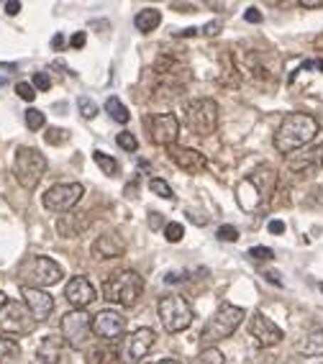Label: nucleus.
I'll list each match as a JSON object with an SVG mask.
<instances>
[{
	"label": "nucleus",
	"instance_id": "14",
	"mask_svg": "<svg viewBox=\"0 0 323 364\" xmlns=\"http://www.w3.org/2000/svg\"><path fill=\"white\" fill-rule=\"evenodd\" d=\"M126 328V318L116 311H100L97 316H92V333L97 338L105 341H116Z\"/></svg>",
	"mask_w": 323,
	"mask_h": 364
},
{
	"label": "nucleus",
	"instance_id": "30",
	"mask_svg": "<svg viewBox=\"0 0 323 364\" xmlns=\"http://www.w3.org/2000/svg\"><path fill=\"white\" fill-rule=\"evenodd\" d=\"M149 190H152L154 196L164 198V200H172V198H175V193H172V188H169V185H167V182H164V180H159V177H154V180L149 182Z\"/></svg>",
	"mask_w": 323,
	"mask_h": 364
},
{
	"label": "nucleus",
	"instance_id": "21",
	"mask_svg": "<svg viewBox=\"0 0 323 364\" xmlns=\"http://www.w3.org/2000/svg\"><path fill=\"white\" fill-rule=\"evenodd\" d=\"M90 213H70V215H62L57 223V231L65 239H75V236H80L85 231V228L90 226Z\"/></svg>",
	"mask_w": 323,
	"mask_h": 364
},
{
	"label": "nucleus",
	"instance_id": "50",
	"mask_svg": "<svg viewBox=\"0 0 323 364\" xmlns=\"http://www.w3.org/2000/svg\"><path fill=\"white\" fill-rule=\"evenodd\" d=\"M152 364H180L177 359H162V362H152Z\"/></svg>",
	"mask_w": 323,
	"mask_h": 364
},
{
	"label": "nucleus",
	"instance_id": "8",
	"mask_svg": "<svg viewBox=\"0 0 323 364\" xmlns=\"http://www.w3.org/2000/svg\"><path fill=\"white\" fill-rule=\"evenodd\" d=\"M154 341H157V336L152 328H147V326H144V328H136V331H131L129 336L121 341V346H118V351H116V359L121 364H139L149 351L154 349Z\"/></svg>",
	"mask_w": 323,
	"mask_h": 364
},
{
	"label": "nucleus",
	"instance_id": "12",
	"mask_svg": "<svg viewBox=\"0 0 323 364\" xmlns=\"http://www.w3.org/2000/svg\"><path fill=\"white\" fill-rule=\"evenodd\" d=\"M149 126H152V141L159 146H175L180 136V118L175 113H157Z\"/></svg>",
	"mask_w": 323,
	"mask_h": 364
},
{
	"label": "nucleus",
	"instance_id": "40",
	"mask_svg": "<svg viewBox=\"0 0 323 364\" xmlns=\"http://www.w3.org/2000/svg\"><path fill=\"white\" fill-rule=\"evenodd\" d=\"M85 44H88V33H85V31H78V33H75V36L70 39V46H72V49H83Z\"/></svg>",
	"mask_w": 323,
	"mask_h": 364
},
{
	"label": "nucleus",
	"instance_id": "45",
	"mask_svg": "<svg viewBox=\"0 0 323 364\" xmlns=\"http://www.w3.org/2000/svg\"><path fill=\"white\" fill-rule=\"evenodd\" d=\"M300 8H323V0H300Z\"/></svg>",
	"mask_w": 323,
	"mask_h": 364
},
{
	"label": "nucleus",
	"instance_id": "36",
	"mask_svg": "<svg viewBox=\"0 0 323 364\" xmlns=\"http://www.w3.org/2000/svg\"><path fill=\"white\" fill-rule=\"evenodd\" d=\"M249 257L259 262H270V259H275V252H272L270 247H252L249 249Z\"/></svg>",
	"mask_w": 323,
	"mask_h": 364
},
{
	"label": "nucleus",
	"instance_id": "43",
	"mask_svg": "<svg viewBox=\"0 0 323 364\" xmlns=\"http://www.w3.org/2000/svg\"><path fill=\"white\" fill-rule=\"evenodd\" d=\"M18 11H21V3H16V0L6 3V14H8V16H18Z\"/></svg>",
	"mask_w": 323,
	"mask_h": 364
},
{
	"label": "nucleus",
	"instance_id": "35",
	"mask_svg": "<svg viewBox=\"0 0 323 364\" xmlns=\"http://www.w3.org/2000/svg\"><path fill=\"white\" fill-rule=\"evenodd\" d=\"M78 108H80V113H83V118H88V121L97 116V105L92 103L90 98H80L78 100Z\"/></svg>",
	"mask_w": 323,
	"mask_h": 364
},
{
	"label": "nucleus",
	"instance_id": "44",
	"mask_svg": "<svg viewBox=\"0 0 323 364\" xmlns=\"http://www.w3.org/2000/svg\"><path fill=\"white\" fill-rule=\"evenodd\" d=\"M270 234H285L282 221H270Z\"/></svg>",
	"mask_w": 323,
	"mask_h": 364
},
{
	"label": "nucleus",
	"instance_id": "42",
	"mask_svg": "<svg viewBox=\"0 0 323 364\" xmlns=\"http://www.w3.org/2000/svg\"><path fill=\"white\" fill-rule=\"evenodd\" d=\"M218 28H221L218 21H211V23H208V26H203L201 31L206 33V36H216V33H218Z\"/></svg>",
	"mask_w": 323,
	"mask_h": 364
},
{
	"label": "nucleus",
	"instance_id": "3",
	"mask_svg": "<svg viewBox=\"0 0 323 364\" xmlns=\"http://www.w3.org/2000/svg\"><path fill=\"white\" fill-rule=\"evenodd\" d=\"M100 293H103V300H108V303L131 308L142 298L144 280L142 274L134 272V269H123V272L110 274L108 280L103 282V287H100Z\"/></svg>",
	"mask_w": 323,
	"mask_h": 364
},
{
	"label": "nucleus",
	"instance_id": "24",
	"mask_svg": "<svg viewBox=\"0 0 323 364\" xmlns=\"http://www.w3.org/2000/svg\"><path fill=\"white\" fill-rule=\"evenodd\" d=\"M297 354H303V357H323V328L310 331L308 336L297 344Z\"/></svg>",
	"mask_w": 323,
	"mask_h": 364
},
{
	"label": "nucleus",
	"instance_id": "48",
	"mask_svg": "<svg viewBox=\"0 0 323 364\" xmlns=\"http://www.w3.org/2000/svg\"><path fill=\"white\" fill-rule=\"evenodd\" d=\"M52 46H54V49H62V46H65V36H62V33H57V36L52 39Z\"/></svg>",
	"mask_w": 323,
	"mask_h": 364
},
{
	"label": "nucleus",
	"instance_id": "46",
	"mask_svg": "<svg viewBox=\"0 0 323 364\" xmlns=\"http://www.w3.org/2000/svg\"><path fill=\"white\" fill-rule=\"evenodd\" d=\"M185 280V274H177V272H169L167 277H164V282H169V285H175V282Z\"/></svg>",
	"mask_w": 323,
	"mask_h": 364
},
{
	"label": "nucleus",
	"instance_id": "15",
	"mask_svg": "<svg viewBox=\"0 0 323 364\" xmlns=\"http://www.w3.org/2000/svg\"><path fill=\"white\" fill-rule=\"evenodd\" d=\"M65 298H67V303L75 308V311H85V308L90 306L92 300L97 298V293H95V287L90 285V280H88V277L78 274V277H72V280L67 282Z\"/></svg>",
	"mask_w": 323,
	"mask_h": 364
},
{
	"label": "nucleus",
	"instance_id": "10",
	"mask_svg": "<svg viewBox=\"0 0 323 364\" xmlns=\"http://www.w3.org/2000/svg\"><path fill=\"white\" fill-rule=\"evenodd\" d=\"M59 331H62V338L67 341V346L80 349L92 333V318L85 311H70L59 321Z\"/></svg>",
	"mask_w": 323,
	"mask_h": 364
},
{
	"label": "nucleus",
	"instance_id": "20",
	"mask_svg": "<svg viewBox=\"0 0 323 364\" xmlns=\"http://www.w3.org/2000/svg\"><path fill=\"white\" fill-rule=\"evenodd\" d=\"M249 180L254 182V188L259 190V196L265 198V203L272 200V196H275V190H277V172L270 167V164H265V167H257L249 175Z\"/></svg>",
	"mask_w": 323,
	"mask_h": 364
},
{
	"label": "nucleus",
	"instance_id": "17",
	"mask_svg": "<svg viewBox=\"0 0 323 364\" xmlns=\"http://www.w3.org/2000/svg\"><path fill=\"white\" fill-rule=\"evenodd\" d=\"M169 159L188 175H201L208 167V159L203 151L190 149V146H169Z\"/></svg>",
	"mask_w": 323,
	"mask_h": 364
},
{
	"label": "nucleus",
	"instance_id": "52",
	"mask_svg": "<svg viewBox=\"0 0 323 364\" xmlns=\"http://www.w3.org/2000/svg\"><path fill=\"white\" fill-rule=\"evenodd\" d=\"M287 364H303V362H297V359H292V362H287Z\"/></svg>",
	"mask_w": 323,
	"mask_h": 364
},
{
	"label": "nucleus",
	"instance_id": "32",
	"mask_svg": "<svg viewBox=\"0 0 323 364\" xmlns=\"http://www.w3.org/2000/svg\"><path fill=\"white\" fill-rule=\"evenodd\" d=\"M44 139H46V144H52V146H57V144H65L67 139H70V131L67 129H46V134H44Z\"/></svg>",
	"mask_w": 323,
	"mask_h": 364
},
{
	"label": "nucleus",
	"instance_id": "23",
	"mask_svg": "<svg viewBox=\"0 0 323 364\" xmlns=\"http://www.w3.org/2000/svg\"><path fill=\"white\" fill-rule=\"evenodd\" d=\"M36 359L41 364H59L62 359V338L57 336H44L39 349H36Z\"/></svg>",
	"mask_w": 323,
	"mask_h": 364
},
{
	"label": "nucleus",
	"instance_id": "6",
	"mask_svg": "<svg viewBox=\"0 0 323 364\" xmlns=\"http://www.w3.org/2000/svg\"><path fill=\"white\" fill-rule=\"evenodd\" d=\"M14 175L21 188L33 190L46 175V156L33 146H18L14 156Z\"/></svg>",
	"mask_w": 323,
	"mask_h": 364
},
{
	"label": "nucleus",
	"instance_id": "26",
	"mask_svg": "<svg viewBox=\"0 0 323 364\" xmlns=\"http://www.w3.org/2000/svg\"><path fill=\"white\" fill-rule=\"evenodd\" d=\"M105 113H108L116 124H129V118H131V113H129V108L121 103L118 98H108L105 100Z\"/></svg>",
	"mask_w": 323,
	"mask_h": 364
},
{
	"label": "nucleus",
	"instance_id": "51",
	"mask_svg": "<svg viewBox=\"0 0 323 364\" xmlns=\"http://www.w3.org/2000/svg\"><path fill=\"white\" fill-rule=\"evenodd\" d=\"M6 300H8V295H6V293H0V308L6 306Z\"/></svg>",
	"mask_w": 323,
	"mask_h": 364
},
{
	"label": "nucleus",
	"instance_id": "41",
	"mask_svg": "<svg viewBox=\"0 0 323 364\" xmlns=\"http://www.w3.org/2000/svg\"><path fill=\"white\" fill-rule=\"evenodd\" d=\"M244 21L246 23H259V21H262V14H259L257 8H249V11L244 14Z\"/></svg>",
	"mask_w": 323,
	"mask_h": 364
},
{
	"label": "nucleus",
	"instance_id": "5",
	"mask_svg": "<svg viewBox=\"0 0 323 364\" xmlns=\"http://www.w3.org/2000/svg\"><path fill=\"white\" fill-rule=\"evenodd\" d=\"M157 313H159L162 326H164L169 333L188 331L190 323H193V318H195V313H193V308H190V303L177 293L162 295L159 303H157Z\"/></svg>",
	"mask_w": 323,
	"mask_h": 364
},
{
	"label": "nucleus",
	"instance_id": "38",
	"mask_svg": "<svg viewBox=\"0 0 323 364\" xmlns=\"http://www.w3.org/2000/svg\"><path fill=\"white\" fill-rule=\"evenodd\" d=\"M216 236H218L221 241H228V244H231V241L239 239V228L236 226H221L218 231H216Z\"/></svg>",
	"mask_w": 323,
	"mask_h": 364
},
{
	"label": "nucleus",
	"instance_id": "18",
	"mask_svg": "<svg viewBox=\"0 0 323 364\" xmlns=\"http://www.w3.org/2000/svg\"><path fill=\"white\" fill-rule=\"evenodd\" d=\"M249 331L257 338V344H262V346H275L285 338L282 328L272 318H267L265 313H257V316H254L252 323H249Z\"/></svg>",
	"mask_w": 323,
	"mask_h": 364
},
{
	"label": "nucleus",
	"instance_id": "4",
	"mask_svg": "<svg viewBox=\"0 0 323 364\" xmlns=\"http://www.w3.org/2000/svg\"><path fill=\"white\" fill-rule=\"evenodd\" d=\"M244 321V308L231 306V303H223L218 311L211 316V321L206 323V328L201 331V344L216 346L223 338L233 336V331L241 326Z\"/></svg>",
	"mask_w": 323,
	"mask_h": 364
},
{
	"label": "nucleus",
	"instance_id": "27",
	"mask_svg": "<svg viewBox=\"0 0 323 364\" xmlns=\"http://www.w3.org/2000/svg\"><path fill=\"white\" fill-rule=\"evenodd\" d=\"M18 354H21L18 341L3 333V336H0V362H11V359H16Z\"/></svg>",
	"mask_w": 323,
	"mask_h": 364
},
{
	"label": "nucleus",
	"instance_id": "1",
	"mask_svg": "<svg viewBox=\"0 0 323 364\" xmlns=\"http://www.w3.org/2000/svg\"><path fill=\"white\" fill-rule=\"evenodd\" d=\"M316 134H318V121L310 113H290V116H285L277 134H275V149L280 154L300 151L305 144H310L316 139Z\"/></svg>",
	"mask_w": 323,
	"mask_h": 364
},
{
	"label": "nucleus",
	"instance_id": "53",
	"mask_svg": "<svg viewBox=\"0 0 323 364\" xmlns=\"http://www.w3.org/2000/svg\"><path fill=\"white\" fill-rule=\"evenodd\" d=\"M321 290H323V285H321Z\"/></svg>",
	"mask_w": 323,
	"mask_h": 364
},
{
	"label": "nucleus",
	"instance_id": "22",
	"mask_svg": "<svg viewBox=\"0 0 323 364\" xmlns=\"http://www.w3.org/2000/svg\"><path fill=\"white\" fill-rule=\"evenodd\" d=\"M236 203L241 205V210H257L265 205V198L259 196V190L254 188V182L246 177V180L239 182V188H236Z\"/></svg>",
	"mask_w": 323,
	"mask_h": 364
},
{
	"label": "nucleus",
	"instance_id": "11",
	"mask_svg": "<svg viewBox=\"0 0 323 364\" xmlns=\"http://www.w3.org/2000/svg\"><path fill=\"white\" fill-rule=\"evenodd\" d=\"M36 321L31 318V313L23 303L18 300H6V306L0 308V331L11 336V333H28Z\"/></svg>",
	"mask_w": 323,
	"mask_h": 364
},
{
	"label": "nucleus",
	"instance_id": "7",
	"mask_svg": "<svg viewBox=\"0 0 323 364\" xmlns=\"http://www.w3.org/2000/svg\"><path fill=\"white\" fill-rule=\"evenodd\" d=\"M62 267L49 257H28L23 264L18 267L21 287H49L54 282L62 280Z\"/></svg>",
	"mask_w": 323,
	"mask_h": 364
},
{
	"label": "nucleus",
	"instance_id": "16",
	"mask_svg": "<svg viewBox=\"0 0 323 364\" xmlns=\"http://www.w3.org/2000/svg\"><path fill=\"white\" fill-rule=\"evenodd\" d=\"M323 164V144H313L308 149L292 151L287 154V169L295 172V175H303V172H313Z\"/></svg>",
	"mask_w": 323,
	"mask_h": 364
},
{
	"label": "nucleus",
	"instance_id": "29",
	"mask_svg": "<svg viewBox=\"0 0 323 364\" xmlns=\"http://www.w3.org/2000/svg\"><path fill=\"white\" fill-rule=\"evenodd\" d=\"M92 159H95L97 167L103 169V175H108V177H116L118 169H121L116 159H113L110 154H105V151H95V156H92Z\"/></svg>",
	"mask_w": 323,
	"mask_h": 364
},
{
	"label": "nucleus",
	"instance_id": "28",
	"mask_svg": "<svg viewBox=\"0 0 323 364\" xmlns=\"http://www.w3.org/2000/svg\"><path fill=\"white\" fill-rule=\"evenodd\" d=\"M193 364H226V357L218 346H206V349L193 359Z\"/></svg>",
	"mask_w": 323,
	"mask_h": 364
},
{
	"label": "nucleus",
	"instance_id": "34",
	"mask_svg": "<svg viewBox=\"0 0 323 364\" xmlns=\"http://www.w3.org/2000/svg\"><path fill=\"white\" fill-rule=\"evenodd\" d=\"M116 144L121 146V149H126V151H136V149H139V141H136V136H134V134H129V131L118 134Z\"/></svg>",
	"mask_w": 323,
	"mask_h": 364
},
{
	"label": "nucleus",
	"instance_id": "49",
	"mask_svg": "<svg viewBox=\"0 0 323 364\" xmlns=\"http://www.w3.org/2000/svg\"><path fill=\"white\" fill-rule=\"evenodd\" d=\"M198 33V28H185V31H177L175 36H195Z\"/></svg>",
	"mask_w": 323,
	"mask_h": 364
},
{
	"label": "nucleus",
	"instance_id": "39",
	"mask_svg": "<svg viewBox=\"0 0 323 364\" xmlns=\"http://www.w3.org/2000/svg\"><path fill=\"white\" fill-rule=\"evenodd\" d=\"M49 87H52V80H49V75H46V72H36V75H33V90L46 92Z\"/></svg>",
	"mask_w": 323,
	"mask_h": 364
},
{
	"label": "nucleus",
	"instance_id": "9",
	"mask_svg": "<svg viewBox=\"0 0 323 364\" xmlns=\"http://www.w3.org/2000/svg\"><path fill=\"white\" fill-rule=\"evenodd\" d=\"M85 196V188L80 182H62V185H54L44 193L41 203H44L46 210L52 213H70Z\"/></svg>",
	"mask_w": 323,
	"mask_h": 364
},
{
	"label": "nucleus",
	"instance_id": "47",
	"mask_svg": "<svg viewBox=\"0 0 323 364\" xmlns=\"http://www.w3.org/2000/svg\"><path fill=\"white\" fill-rule=\"evenodd\" d=\"M265 277L272 282V285H277V287L282 285V280H280V274H277V272H265Z\"/></svg>",
	"mask_w": 323,
	"mask_h": 364
},
{
	"label": "nucleus",
	"instance_id": "31",
	"mask_svg": "<svg viewBox=\"0 0 323 364\" xmlns=\"http://www.w3.org/2000/svg\"><path fill=\"white\" fill-rule=\"evenodd\" d=\"M182 236H185V228H182V223L172 221L164 226V239L169 241V244H177V241H182Z\"/></svg>",
	"mask_w": 323,
	"mask_h": 364
},
{
	"label": "nucleus",
	"instance_id": "2",
	"mask_svg": "<svg viewBox=\"0 0 323 364\" xmlns=\"http://www.w3.org/2000/svg\"><path fill=\"white\" fill-rule=\"evenodd\" d=\"M218 103L213 98H193L182 105V124L195 136H211L218 129Z\"/></svg>",
	"mask_w": 323,
	"mask_h": 364
},
{
	"label": "nucleus",
	"instance_id": "13",
	"mask_svg": "<svg viewBox=\"0 0 323 364\" xmlns=\"http://www.w3.org/2000/svg\"><path fill=\"white\" fill-rule=\"evenodd\" d=\"M21 295H23V306L28 308L31 318L36 323H44L54 311V298L39 287H21Z\"/></svg>",
	"mask_w": 323,
	"mask_h": 364
},
{
	"label": "nucleus",
	"instance_id": "37",
	"mask_svg": "<svg viewBox=\"0 0 323 364\" xmlns=\"http://www.w3.org/2000/svg\"><path fill=\"white\" fill-rule=\"evenodd\" d=\"M16 92H18V98L26 100V103H31V100L36 98V90H33V85H28V82H18V85H16Z\"/></svg>",
	"mask_w": 323,
	"mask_h": 364
},
{
	"label": "nucleus",
	"instance_id": "33",
	"mask_svg": "<svg viewBox=\"0 0 323 364\" xmlns=\"http://www.w3.org/2000/svg\"><path fill=\"white\" fill-rule=\"evenodd\" d=\"M44 124H46L44 113L36 111V108H28V111H26V126H28V129L39 131V129H44Z\"/></svg>",
	"mask_w": 323,
	"mask_h": 364
},
{
	"label": "nucleus",
	"instance_id": "25",
	"mask_svg": "<svg viewBox=\"0 0 323 364\" xmlns=\"http://www.w3.org/2000/svg\"><path fill=\"white\" fill-rule=\"evenodd\" d=\"M134 23L142 33H152L162 23V14L157 11V8H144V11H139V14H136Z\"/></svg>",
	"mask_w": 323,
	"mask_h": 364
},
{
	"label": "nucleus",
	"instance_id": "19",
	"mask_svg": "<svg viewBox=\"0 0 323 364\" xmlns=\"http://www.w3.org/2000/svg\"><path fill=\"white\" fill-rule=\"evenodd\" d=\"M90 252L95 259H116V257H121V254L126 252V241H123L118 234L97 236V239L92 241Z\"/></svg>",
	"mask_w": 323,
	"mask_h": 364
}]
</instances>
